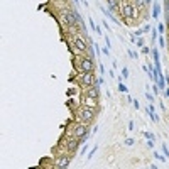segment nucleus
<instances>
[{"label":"nucleus","mask_w":169,"mask_h":169,"mask_svg":"<svg viewBox=\"0 0 169 169\" xmlns=\"http://www.w3.org/2000/svg\"><path fill=\"white\" fill-rule=\"evenodd\" d=\"M157 42H159V46H161V47H166V44H168V39L164 37V34H159Z\"/></svg>","instance_id":"nucleus-12"},{"label":"nucleus","mask_w":169,"mask_h":169,"mask_svg":"<svg viewBox=\"0 0 169 169\" xmlns=\"http://www.w3.org/2000/svg\"><path fill=\"white\" fill-rule=\"evenodd\" d=\"M154 156H156V159H159L161 162H166V161H168V157H166L164 154H159V152H154Z\"/></svg>","instance_id":"nucleus-16"},{"label":"nucleus","mask_w":169,"mask_h":169,"mask_svg":"<svg viewBox=\"0 0 169 169\" xmlns=\"http://www.w3.org/2000/svg\"><path fill=\"white\" fill-rule=\"evenodd\" d=\"M151 36H152V41L156 42V39L159 37V32H157V29H156V27H152V29H151Z\"/></svg>","instance_id":"nucleus-17"},{"label":"nucleus","mask_w":169,"mask_h":169,"mask_svg":"<svg viewBox=\"0 0 169 169\" xmlns=\"http://www.w3.org/2000/svg\"><path fill=\"white\" fill-rule=\"evenodd\" d=\"M81 103H83V105H88V107H98V100L88 98V96L81 95Z\"/></svg>","instance_id":"nucleus-10"},{"label":"nucleus","mask_w":169,"mask_h":169,"mask_svg":"<svg viewBox=\"0 0 169 169\" xmlns=\"http://www.w3.org/2000/svg\"><path fill=\"white\" fill-rule=\"evenodd\" d=\"M128 130H134V122H128Z\"/></svg>","instance_id":"nucleus-36"},{"label":"nucleus","mask_w":169,"mask_h":169,"mask_svg":"<svg viewBox=\"0 0 169 169\" xmlns=\"http://www.w3.org/2000/svg\"><path fill=\"white\" fill-rule=\"evenodd\" d=\"M159 107H161V110H162V112H166V107H164L162 102H159Z\"/></svg>","instance_id":"nucleus-35"},{"label":"nucleus","mask_w":169,"mask_h":169,"mask_svg":"<svg viewBox=\"0 0 169 169\" xmlns=\"http://www.w3.org/2000/svg\"><path fill=\"white\" fill-rule=\"evenodd\" d=\"M161 10H162V5H161L159 2L152 4V14H151V17H152V19H159V15H161Z\"/></svg>","instance_id":"nucleus-9"},{"label":"nucleus","mask_w":169,"mask_h":169,"mask_svg":"<svg viewBox=\"0 0 169 169\" xmlns=\"http://www.w3.org/2000/svg\"><path fill=\"white\" fill-rule=\"evenodd\" d=\"M134 36H135V37H140V36H144V30H142V29H137V30L134 32Z\"/></svg>","instance_id":"nucleus-27"},{"label":"nucleus","mask_w":169,"mask_h":169,"mask_svg":"<svg viewBox=\"0 0 169 169\" xmlns=\"http://www.w3.org/2000/svg\"><path fill=\"white\" fill-rule=\"evenodd\" d=\"M88 22H90V27H91V29H93L95 32H96V34H100V36H102V27L95 24V20H93V19H88Z\"/></svg>","instance_id":"nucleus-11"},{"label":"nucleus","mask_w":169,"mask_h":169,"mask_svg":"<svg viewBox=\"0 0 169 169\" xmlns=\"http://www.w3.org/2000/svg\"><path fill=\"white\" fill-rule=\"evenodd\" d=\"M73 63H75L78 73H95V70L98 68L93 58H90V56H81V54L75 56Z\"/></svg>","instance_id":"nucleus-2"},{"label":"nucleus","mask_w":169,"mask_h":169,"mask_svg":"<svg viewBox=\"0 0 169 169\" xmlns=\"http://www.w3.org/2000/svg\"><path fill=\"white\" fill-rule=\"evenodd\" d=\"M134 142L135 140L132 139V137H128V139H125V146H134Z\"/></svg>","instance_id":"nucleus-24"},{"label":"nucleus","mask_w":169,"mask_h":169,"mask_svg":"<svg viewBox=\"0 0 169 169\" xmlns=\"http://www.w3.org/2000/svg\"><path fill=\"white\" fill-rule=\"evenodd\" d=\"M157 32H159V34H164V32H166V24H159V25H157Z\"/></svg>","instance_id":"nucleus-18"},{"label":"nucleus","mask_w":169,"mask_h":169,"mask_svg":"<svg viewBox=\"0 0 169 169\" xmlns=\"http://www.w3.org/2000/svg\"><path fill=\"white\" fill-rule=\"evenodd\" d=\"M100 110H102L100 105L98 107H88V105H83L81 103V105L76 108V120L83 122V123H91L98 117Z\"/></svg>","instance_id":"nucleus-1"},{"label":"nucleus","mask_w":169,"mask_h":169,"mask_svg":"<svg viewBox=\"0 0 169 169\" xmlns=\"http://www.w3.org/2000/svg\"><path fill=\"white\" fill-rule=\"evenodd\" d=\"M105 46L108 47V49H110V47H112V41H110V39H108V36H105Z\"/></svg>","instance_id":"nucleus-28"},{"label":"nucleus","mask_w":169,"mask_h":169,"mask_svg":"<svg viewBox=\"0 0 169 169\" xmlns=\"http://www.w3.org/2000/svg\"><path fill=\"white\" fill-rule=\"evenodd\" d=\"M146 98L149 100V103H154V95H152V93H149V91H147V93H146Z\"/></svg>","instance_id":"nucleus-23"},{"label":"nucleus","mask_w":169,"mask_h":169,"mask_svg":"<svg viewBox=\"0 0 169 169\" xmlns=\"http://www.w3.org/2000/svg\"><path fill=\"white\" fill-rule=\"evenodd\" d=\"M151 29H152V25H149V24H146V25L142 27V30H144V32H151Z\"/></svg>","instance_id":"nucleus-30"},{"label":"nucleus","mask_w":169,"mask_h":169,"mask_svg":"<svg viewBox=\"0 0 169 169\" xmlns=\"http://www.w3.org/2000/svg\"><path fill=\"white\" fill-rule=\"evenodd\" d=\"M96 151H98V146H95L93 149H91V151H90V154H88V159H91L95 156V154H96Z\"/></svg>","instance_id":"nucleus-21"},{"label":"nucleus","mask_w":169,"mask_h":169,"mask_svg":"<svg viewBox=\"0 0 169 169\" xmlns=\"http://www.w3.org/2000/svg\"><path fill=\"white\" fill-rule=\"evenodd\" d=\"M168 41H169V39H168ZM166 47H168V51H169V42H168V44H166Z\"/></svg>","instance_id":"nucleus-39"},{"label":"nucleus","mask_w":169,"mask_h":169,"mask_svg":"<svg viewBox=\"0 0 169 169\" xmlns=\"http://www.w3.org/2000/svg\"><path fill=\"white\" fill-rule=\"evenodd\" d=\"M135 44L139 47H144L146 46V41H144V36H140V37H135Z\"/></svg>","instance_id":"nucleus-15"},{"label":"nucleus","mask_w":169,"mask_h":169,"mask_svg":"<svg viewBox=\"0 0 169 169\" xmlns=\"http://www.w3.org/2000/svg\"><path fill=\"white\" fill-rule=\"evenodd\" d=\"M81 95H85L88 98H93V100H100V86H96V85L88 86L85 90H81Z\"/></svg>","instance_id":"nucleus-5"},{"label":"nucleus","mask_w":169,"mask_h":169,"mask_svg":"<svg viewBox=\"0 0 169 169\" xmlns=\"http://www.w3.org/2000/svg\"><path fill=\"white\" fill-rule=\"evenodd\" d=\"M142 137H144L146 140H156V135L152 134V132H146V130L142 132Z\"/></svg>","instance_id":"nucleus-13"},{"label":"nucleus","mask_w":169,"mask_h":169,"mask_svg":"<svg viewBox=\"0 0 169 169\" xmlns=\"http://www.w3.org/2000/svg\"><path fill=\"white\" fill-rule=\"evenodd\" d=\"M102 53H103V54H105V56H110V49H108V47H102Z\"/></svg>","instance_id":"nucleus-29"},{"label":"nucleus","mask_w":169,"mask_h":169,"mask_svg":"<svg viewBox=\"0 0 169 169\" xmlns=\"http://www.w3.org/2000/svg\"><path fill=\"white\" fill-rule=\"evenodd\" d=\"M128 56H130L132 59H137V56H139V54L135 53V51H130V49H128Z\"/></svg>","instance_id":"nucleus-25"},{"label":"nucleus","mask_w":169,"mask_h":169,"mask_svg":"<svg viewBox=\"0 0 169 169\" xmlns=\"http://www.w3.org/2000/svg\"><path fill=\"white\" fill-rule=\"evenodd\" d=\"M98 70H100V73H102V76L105 75V66H103V64H98Z\"/></svg>","instance_id":"nucleus-33"},{"label":"nucleus","mask_w":169,"mask_h":169,"mask_svg":"<svg viewBox=\"0 0 169 169\" xmlns=\"http://www.w3.org/2000/svg\"><path fill=\"white\" fill-rule=\"evenodd\" d=\"M162 154L169 159V149H168V146H166V142H162Z\"/></svg>","instance_id":"nucleus-19"},{"label":"nucleus","mask_w":169,"mask_h":169,"mask_svg":"<svg viewBox=\"0 0 169 169\" xmlns=\"http://www.w3.org/2000/svg\"><path fill=\"white\" fill-rule=\"evenodd\" d=\"M100 10H102V14H103L108 20H112L113 24H117V25H120V24H122V20L117 17V14H113L112 10H108V9H107V7H103L102 4H100Z\"/></svg>","instance_id":"nucleus-6"},{"label":"nucleus","mask_w":169,"mask_h":169,"mask_svg":"<svg viewBox=\"0 0 169 169\" xmlns=\"http://www.w3.org/2000/svg\"><path fill=\"white\" fill-rule=\"evenodd\" d=\"M162 96L164 98H169V86H166V90L162 91Z\"/></svg>","instance_id":"nucleus-31"},{"label":"nucleus","mask_w":169,"mask_h":169,"mask_svg":"<svg viewBox=\"0 0 169 169\" xmlns=\"http://www.w3.org/2000/svg\"><path fill=\"white\" fill-rule=\"evenodd\" d=\"M123 80H127L128 78V68H122V75H120Z\"/></svg>","instance_id":"nucleus-22"},{"label":"nucleus","mask_w":169,"mask_h":169,"mask_svg":"<svg viewBox=\"0 0 169 169\" xmlns=\"http://www.w3.org/2000/svg\"><path fill=\"white\" fill-rule=\"evenodd\" d=\"M107 4H108V10H112L113 14H118L120 12V2L118 0H107Z\"/></svg>","instance_id":"nucleus-8"},{"label":"nucleus","mask_w":169,"mask_h":169,"mask_svg":"<svg viewBox=\"0 0 169 169\" xmlns=\"http://www.w3.org/2000/svg\"><path fill=\"white\" fill-rule=\"evenodd\" d=\"M132 103H134V107H135V108H140V105H139V102H137V100H134Z\"/></svg>","instance_id":"nucleus-34"},{"label":"nucleus","mask_w":169,"mask_h":169,"mask_svg":"<svg viewBox=\"0 0 169 169\" xmlns=\"http://www.w3.org/2000/svg\"><path fill=\"white\" fill-rule=\"evenodd\" d=\"M71 157H73V156H70V154H63L61 157L54 159L53 168H56V169H66V168H70V164H71Z\"/></svg>","instance_id":"nucleus-4"},{"label":"nucleus","mask_w":169,"mask_h":169,"mask_svg":"<svg viewBox=\"0 0 169 169\" xmlns=\"http://www.w3.org/2000/svg\"><path fill=\"white\" fill-rule=\"evenodd\" d=\"M154 146H156V140H147V147L149 149H154Z\"/></svg>","instance_id":"nucleus-26"},{"label":"nucleus","mask_w":169,"mask_h":169,"mask_svg":"<svg viewBox=\"0 0 169 169\" xmlns=\"http://www.w3.org/2000/svg\"><path fill=\"white\" fill-rule=\"evenodd\" d=\"M152 93H154V95H159V93H161V90H159L157 83H154V85H152Z\"/></svg>","instance_id":"nucleus-20"},{"label":"nucleus","mask_w":169,"mask_h":169,"mask_svg":"<svg viewBox=\"0 0 169 169\" xmlns=\"http://www.w3.org/2000/svg\"><path fill=\"white\" fill-rule=\"evenodd\" d=\"M118 91H120V93H128V88L125 86L123 81H118Z\"/></svg>","instance_id":"nucleus-14"},{"label":"nucleus","mask_w":169,"mask_h":169,"mask_svg":"<svg viewBox=\"0 0 169 169\" xmlns=\"http://www.w3.org/2000/svg\"><path fill=\"white\" fill-rule=\"evenodd\" d=\"M140 49H142V54H149V53H151V49H149V47H147V46L140 47Z\"/></svg>","instance_id":"nucleus-32"},{"label":"nucleus","mask_w":169,"mask_h":169,"mask_svg":"<svg viewBox=\"0 0 169 169\" xmlns=\"http://www.w3.org/2000/svg\"><path fill=\"white\" fill-rule=\"evenodd\" d=\"M144 110H146V113L149 115V118H151V120H152L154 123L159 122V117L156 115V107H154V103H149V105H147L146 108H144Z\"/></svg>","instance_id":"nucleus-7"},{"label":"nucleus","mask_w":169,"mask_h":169,"mask_svg":"<svg viewBox=\"0 0 169 169\" xmlns=\"http://www.w3.org/2000/svg\"><path fill=\"white\" fill-rule=\"evenodd\" d=\"M75 81L78 83V86L81 90H85L88 86H93L96 81V76H95V73H78L75 76Z\"/></svg>","instance_id":"nucleus-3"},{"label":"nucleus","mask_w":169,"mask_h":169,"mask_svg":"<svg viewBox=\"0 0 169 169\" xmlns=\"http://www.w3.org/2000/svg\"><path fill=\"white\" fill-rule=\"evenodd\" d=\"M127 102H128V103H132V102H134V98H132L130 95H127Z\"/></svg>","instance_id":"nucleus-38"},{"label":"nucleus","mask_w":169,"mask_h":169,"mask_svg":"<svg viewBox=\"0 0 169 169\" xmlns=\"http://www.w3.org/2000/svg\"><path fill=\"white\" fill-rule=\"evenodd\" d=\"M96 132H98V127H96V125H95V127L91 128V134H96Z\"/></svg>","instance_id":"nucleus-37"}]
</instances>
